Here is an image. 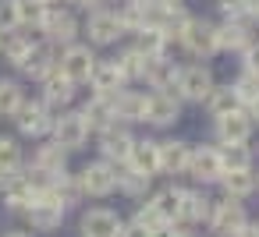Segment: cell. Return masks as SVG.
<instances>
[{"label":"cell","mask_w":259,"mask_h":237,"mask_svg":"<svg viewBox=\"0 0 259 237\" xmlns=\"http://www.w3.org/2000/svg\"><path fill=\"white\" fill-rule=\"evenodd\" d=\"M181 191L185 188H178V184H170V188H160L153 198H149V205L167 219V223H178V205H181Z\"/></svg>","instance_id":"33"},{"label":"cell","mask_w":259,"mask_h":237,"mask_svg":"<svg viewBox=\"0 0 259 237\" xmlns=\"http://www.w3.org/2000/svg\"><path fill=\"white\" fill-rule=\"evenodd\" d=\"M4 237H32V233H25V230H11V233H4Z\"/></svg>","instance_id":"50"},{"label":"cell","mask_w":259,"mask_h":237,"mask_svg":"<svg viewBox=\"0 0 259 237\" xmlns=\"http://www.w3.org/2000/svg\"><path fill=\"white\" fill-rule=\"evenodd\" d=\"M231 92L238 99V106H252L259 99V75H248V71H238V78L231 82Z\"/></svg>","instance_id":"36"},{"label":"cell","mask_w":259,"mask_h":237,"mask_svg":"<svg viewBox=\"0 0 259 237\" xmlns=\"http://www.w3.org/2000/svg\"><path fill=\"white\" fill-rule=\"evenodd\" d=\"M217 85V78H213V68L209 64H202V61H195V64H181V71H178V82H174V96L181 99V103H199L202 106V99L209 96V89Z\"/></svg>","instance_id":"2"},{"label":"cell","mask_w":259,"mask_h":237,"mask_svg":"<svg viewBox=\"0 0 259 237\" xmlns=\"http://www.w3.org/2000/svg\"><path fill=\"white\" fill-rule=\"evenodd\" d=\"M0 50H4V32H0Z\"/></svg>","instance_id":"53"},{"label":"cell","mask_w":259,"mask_h":237,"mask_svg":"<svg viewBox=\"0 0 259 237\" xmlns=\"http://www.w3.org/2000/svg\"><path fill=\"white\" fill-rule=\"evenodd\" d=\"M178 46L192 57V61H213L220 50H217V22L209 18H199V15H188L181 36H178Z\"/></svg>","instance_id":"1"},{"label":"cell","mask_w":259,"mask_h":237,"mask_svg":"<svg viewBox=\"0 0 259 237\" xmlns=\"http://www.w3.org/2000/svg\"><path fill=\"white\" fill-rule=\"evenodd\" d=\"M64 163H68V149H61L57 142H50V145H39V149H36V156H32V173L47 184V181H54L57 173H64Z\"/></svg>","instance_id":"20"},{"label":"cell","mask_w":259,"mask_h":237,"mask_svg":"<svg viewBox=\"0 0 259 237\" xmlns=\"http://www.w3.org/2000/svg\"><path fill=\"white\" fill-rule=\"evenodd\" d=\"M121 233V216L114 209H89L82 216V237H117Z\"/></svg>","instance_id":"23"},{"label":"cell","mask_w":259,"mask_h":237,"mask_svg":"<svg viewBox=\"0 0 259 237\" xmlns=\"http://www.w3.org/2000/svg\"><path fill=\"white\" fill-rule=\"evenodd\" d=\"M188 156H192V142H181V138L160 142V173H167V177L188 173Z\"/></svg>","instance_id":"19"},{"label":"cell","mask_w":259,"mask_h":237,"mask_svg":"<svg viewBox=\"0 0 259 237\" xmlns=\"http://www.w3.org/2000/svg\"><path fill=\"white\" fill-rule=\"evenodd\" d=\"M18 15H15V0H0V32H15Z\"/></svg>","instance_id":"42"},{"label":"cell","mask_w":259,"mask_h":237,"mask_svg":"<svg viewBox=\"0 0 259 237\" xmlns=\"http://www.w3.org/2000/svg\"><path fill=\"white\" fill-rule=\"evenodd\" d=\"M54 110L43 103V99H22V106L15 110V124H18V131L25 135V138H43V135H50V128H54Z\"/></svg>","instance_id":"7"},{"label":"cell","mask_w":259,"mask_h":237,"mask_svg":"<svg viewBox=\"0 0 259 237\" xmlns=\"http://www.w3.org/2000/svg\"><path fill=\"white\" fill-rule=\"evenodd\" d=\"M110 4H124V0H110Z\"/></svg>","instance_id":"54"},{"label":"cell","mask_w":259,"mask_h":237,"mask_svg":"<svg viewBox=\"0 0 259 237\" xmlns=\"http://www.w3.org/2000/svg\"><path fill=\"white\" fill-rule=\"evenodd\" d=\"M255 188H259V173H255Z\"/></svg>","instance_id":"55"},{"label":"cell","mask_w":259,"mask_h":237,"mask_svg":"<svg viewBox=\"0 0 259 237\" xmlns=\"http://www.w3.org/2000/svg\"><path fill=\"white\" fill-rule=\"evenodd\" d=\"M29 46H32V36L15 29V32H4V50H0V53H4V57L18 68V64H22V57L29 53Z\"/></svg>","instance_id":"38"},{"label":"cell","mask_w":259,"mask_h":237,"mask_svg":"<svg viewBox=\"0 0 259 237\" xmlns=\"http://www.w3.org/2000/svg\"><path fill=\"white\" fill-rule=\"evenodd\" d=\"M142 113H146V92H139V89L114 92V117L121 124H142Z\"/></svg>","instance_id":"25"},{"label":"cell","mask_w":259,"mask_h":237,"mask_svg":"<svg viewBox=\"0 0 259 237\" xmlns=\"http://www.w3.org/2000/svg\"><path fill=\"white\" fill-rule=\"evenodd\" d=\"M89 89H93V92H100V96H114V92L128 89V82H124V75L117 71V64H114V61H96L93 78H89Z\"/></svg>","instance_id":"27"},{"label":"cell","mask_w":259,"mask_h":237,"mask_svg":"<svg viewBox=\"0 0 259 237\" xmlns=\"http://www.w3.org/2000/svg\"><path fill=\"white\" fill-rule=\"evenodd\" d=\"M188 177H195L199 184H217V181L224 177L220 149H217V145H192V156H188Z\"/></svg>","instance_id":"14"},{"label":"cell","mask_w":259,"mask_h":237,"mask_svg":"<svg viewBox=\"0 0 259 237\" xmlns=\"http://www.w3.org/2000/svg\"><path fill=\"white\" fill-rule=\"evenodd\" d=\"M82 32H85L89 46H114L121 36H128L121 15L114 8H93L89 18H85V25H82Z\"/></svg>","instance_id":"3"},{"label":"cell","mask_w":259,"mask_h":237,"mask_svg":"<svg viewBox=\"0 0 259 237\" xmlns=\"http://www.w3.org/2000/svg\"><path fill=\"white\" fill-rule=\"evenodd\" d=\"M252 131H255V124H252V117H248V110H245V106H238V110H231V113H224V117H217V121H213V135H217V142H220V145L248 142V138H252Z\"/></svg>","instance_id":"13"},{"label":"cell","mask_w":259,"mask_h":237,"mask_svg":"<svg viewBox=\"0 0 259 237\" xmlns=\"http://www.w3.org/2000/svg\"><path fill=\"white\" fill-rule=\"evenodd\" d=\"M217 149H220V163H224V173H227V170H252V149H248V142L217 145Z\"/></svg>","instance_id":"34"},{"label":"cell","mask_w":259,"mask_h":237,"mask_svg":"<svg viewBox=\"0 0 259 237\" xmlns=\"http://www.w3.org/2000/svg\"><path fill=\"white\" fill-rule=\"evenodd\" d=\"M178 237H195L192 230H181V223H178Z\"/></svg>","instance_id":"51"},{"label":"cell","mask_w":259,"mask_h":237,"mask_svg":"<svg viewBox=\"0 0 259 237\" xmlns=\"http://www.w3.org/2000/svg\"><path fill=\"white\" fill-rule=\"evenodd\" d=\"M181 99L167 89H156V92H146V113H142V124L149 128H174L181 121Z\"/></svg>","instance_id":"6"},{"label":"cell","mask_w":259,"mask_h":237,"mask_svg":"<svg viewBox=\"0 0 259 237\" xmlns=\"http://www.w3.org/2000/svg\"><path fill=\"white\" fill-rule=\"evenodd\" d=\"M114 64H117V71L124 75V82H128V85L142 82V75H146V57H142L135 46H124V50L114 57Z\"/></svg>","instance_id":"29"},{"label":"cell","mask_w":259,"mask_h":237,"mask_svg":"<svg viewBox=\"0 0 259 237\" xmlns=\"http://www.w3.org/2000/svg\"><path fill=\"white\" fill-rule=\"evenodd\" d=\"M209 198L195 188H185L181 191V205H178V223L181 226H195V223H206L209 219Z\"/></svg>","instance_id":"24"},{"label":"cell","mask_w":259,"mask_h":237,"mask_svg":"<svg viewBox=\"0 0 259 237\" xmlns=\"http://www.w3.org/2000/svg\"><path fill=\"white\" fill-rule=\"evenodd\" d=\"M96 61H100V57H96V50H93L89 43H71V46H64L61 57H57V71H61L71 85H89Z\"/></svg>","instance_id":"4"},{"label":"cell","mask_w":259,"mask_h":237,"mask_svg":"<svg viewBox=\"0 0 259 237\" xmlns=\"http://www.w3.org/2000/svg\"><path fill=\"white\" fill-rule=\"evenodd\" d=\"M135 223H139L142 230H156V226H160V223H167V219H163V216H160V212H156V209L146 202V205H139V212H135Z\"/></svg>","instance_id":"40"},{"label":"cell","mask_w":259,"mask_h":237,"mask_svg":"<svg viewBox=\"0 0 259 237\" xmlns=\"http://www.w3.org/2000/svg\"><path fill=\"white\" fill-rule=\"evenodd\" d=\"M234 237H259V223H245V226H241Z\"/></svg>","instance_id":"47"},{"label":"cell","mask_w":259,"mask_h":237,"mask_svg":"<svg viewBox=\"0 0 259 237\" xmlns=\"http://www.w3.org/2000/svg\"><path fill=\"white\" fill-rule=\"evenodd\" d=\"M255 39V29L245 18H224L217 22V50L220 53H241Z\"/></svg>","instance_id":"15"},{"label":"cell","mask_w":259,"mask_h":237,"mask_svg":"<svg viewBox=\"0 0 259 237\" xmlns=\"http://www.w3.org/2000/svg\"><path fill=\"white\" fill-rule=\"evenodd\" d=\"M149 4H156V8H178L181 0H149Z\"/></svg>","instance_id":"49"},{"label":"cell","mask_w":259,"mask_h":237,"mask_svg":"<svg viewBox=\"0 0 259 237\" xmlns=\"http://www.w3.org/2000/svg\"><path fill=\"white\" fill-rule=\"evenodd\" d=\"M241 57V71H248V75H259V36L238 53Z\"/></svg>","instance_id":"41"},{"label":"cell","mask_w":259,"mask_h":237,"mask_svg":"<svg viewBox=\"0 0 259 237\" xmlns=\"http://www.w3.org/2000/svg\"><path fill=\"white\" fill-rule=\"evenodd\" d=\"M135 50L142 57H163V53H170V39L160 29H142V32H135Z\"/></svg>","instance_id":"31"},{"label":"cell","mask_w":259,"mask_h":237,"mask_svg":"<svg viewBox=\"0 0 259 237\" xmlns=\"http://www.w3.org/2000/svg\"><path fill=\"white\" fill-rule=\"evenodd\" d=\"M22 85L11 78H0V117H15V110L22 106Z\"/></svg>","instance_id":"39"},{"label":"cell","mask_w":259,"mask_h":237,"mask_svg":"<svg viewBox=\"0 0 259 237\" xmlns=\"http://www.w3.org/2000/svg\"><path fill=\"white\" fill-rule=\"evenodd\" d=\"M57 46H50L47 39L43 43H32L29 46V53L22 57V64H18V71L22 75H29V78H36V82H43L47 75H54L57 71Z\"/></svg>","instance_id":"16"},{"label":"cell","mask_w":259,"mask_h":237,"mask_svg":"<svg viewBox=\"0 0 259 237\" xmlns=\"http://www.w3.org/2000/svg\"><path fill=\"white\" fill-rule=\"evenodd\" d=\"M202 106H206V113H209L213 121L224 117V113H231V110H238V99H234V92H231V82H227V85H213L209 96L202 99Z\"/></svg>","instance_id":"30"},{"label":"cell","mask_w":259,"mask_h":237,"mask_svg":"<svg viewBox=\"0 0 259 237\" xmlns=\"http://www.w3.org/2000/svg\"><path fill=\"white\" fill-rule=\"evenodd\" d=\"M75 92H78V85H71L61 71H54V75L43 78V103H47L54 113L68 110V106L75 103Z\"/></svg>","instance_id":"21"},{"label":"cell","mask_w":259,"mask_h":237,"mask_svg":"<svg viewBox=\"0 0 259 237\" xmlns=\"http://www.w3.org/2000/svg\"><path fill=\"white\" fill-rule=\"evenodd\" d=\"M78 191L89 195V198H107L114 188H117V166L107 163V159H96V163H85L82 173L75 177Z\"/></svg>","instance_id":"8"},{"label":"cell","mask_w":259,"mask_h":237,"mask_svg":"<svg viewBox=\"0 0 259 237\" xmlns=\"http://www.w3.org/2000/svg\"><path fill=\"white\" fill-rule=\"evenodd\" d=\"M220 188H224V198H248L252 191H255V173L252 170H227L220 181H217Z\"/></svg>","instance_id":"28"},{"label":"cell","mask_w":259,"mask_h":237,"mask_svg":"<svg viewBox=\"0 0 259 237\" xmlns=\"http://www.w3.org/2000/svg\"><path fill=\"white\" fill-rule=\"evenodd\" d=\"M39 4H47V8H54V4H61V0H39Z\"/></svg>","instance_id":"52"},{"label":"cell","mask_w":259,"mask_h":237,"mask_svg":"<svg viewBox=\"0 0 259 237\" xmlns=\"http://www.w3.org/2000/svg\"><path fill=\"white\" fill-rule=\"evenodd\" d=\"M68 4L78 11H93V8H103V0H68Z\"/></svg>","instance_id":"46"},{"label":"cell","mask_w":259,"mask_h":237,"mask_svg":"<svg viewBox=\"0 0 259 237\" xmlns=\"http://www.w3.org/2000/svg\"><path fill=\"white\" fill-rule=\"evenodd\" d=\"M178 71H181V64L170 57V53H163V57H146V75H142V85H149V92H156V89H174V82H178Z\"/></svg>","instance_id":"18"},{"label":"cell","mask_w":259,"mask_h":237,"mask_svg":"<svg viewBox=\"0 0 259 237\" xmlns=\"http://www.w3.org/2000/svg\"><path fill=\"white\" fill-rule=\"evenodd\" d=\"M100 135V159H107V163H114V166H124L128 163V156H132V145H135V135L128 131V124H121V121H114L110 128H103V131H96Z\"/></svg>","instance_id":"9"},{"label":"cell","mask_w":259,"mask_h":237,"mask_svg":"<svg viewBox=\"0 0 259 237\" xmlns=\"http://www.w3.org/2000/svg\"><path fill=\"white\" fill-rule=\"evenodd\" d=\"M25 216H29V223H32L36 230H57L61 219H64V205H61V198L43 184L39 195L32 198V205L25 209Z\"/></svg>","instance_id":"12"},{"label":"cell","mask_w":259,"mask_h":237,"mask_svg":"<svg viewBox=\"0 0 259 237\" xmlns=\"http://www.w3.org/2000/svg\"><path fill=\"white\" fill-rule=\"evenodd\" d=\"M206 223H209V230L217 237H234L248 223V212H245V205L238 198H220V202L209 205V219Z\"/></svg>","instance_id":"11"},{"label":"cell","mask_w":259,"mask_h":237,"mask_svg":"<svg viewBox=\"0 0 259 237\" xmlns=\"http://www.w3.org/2000/svg\"><path fill=\"white\" fill-rule=\"evenodd\" d=\"M0 184H4V195H8V205L11 209H29L32 205V198L39 195V188H43V181L29 170V173H11V177H4V181H0Z\"/></svg>","instance_id":"17"},{"label":"cell","mask_w":259,"mask_h":237,"mask_svg":"<svg viewBox=\"0 0 259 237\" xmlns=\"http://www.w3.org/2000/svg\"><path fill=\"white\" fill-rule=\"evenodd\" d=\"M149 184H153V177H146V173H139L132 166H121L117 170V191L128 195V198H146Z\"/></svg>","instance_id":"32"},{"label":"cell","mask_w":259,"mask_h":237,"mask_svg":"<svg viewBox=\"0 0 259 237\" xmlns=\"http://www.w3.org/2000/svg\"><path fill=\"white\" fill-rule=\"evenodd\" d=\"M245 110H248V117H252V124H255V128H259V99H255V103H252V106H245Z\"/></svg>","instance_id":"48"},{"label":"cell","mask_w":259,"mask_h":237,"mask_svg":"<svg viewBox=\"0 0 259 237\" xmlns=\"http://www.w3.org/2000/svg\"><path fill=\"white\" fill-rule=\"evenodd\" d=\"M39 32H43V39H47L50 46H61V50H64V46L78 43L82 25H78L75 11H68V8H50L47 18H43V25H39Z\"/></svg>","instance_id":"5"},{"label":"cell","mask_w":259,"mask_h":237,"mask_svg":"<svg viewBox=\"0 0 259 237\" xmlns=\"http://www.w3.org/2000/svg\"><path fill=\"white\" fill-rule=\"evenodd\" d=\"M149 237H178V223H160L156 230H149Z\"/></svg>","instance_id":"45"},{"label":"cell","mask_w":259,"mask_h":237,"mask_svg":"<svg viewBox=\"0 0 259 237\" xmlns=\"http://www.w3.org/2000/svg\"><path fill=\"white\" fill-rule=\"evenodd\" d=\"M47 4L39 0H15V15H18V29H39L47 18Z\"/></svg>","instance_id":"35"},{"label":"cell","mask_w":259,"mask_h":237,"mask_svg":"<svg viewBox=\"0 0 259 237\" xmlns=\"http://www.w3.org/2000/svg\"><path fill=\"white\" fill-rule=\"evenodd\" d=\"M78 113L85 117L89 131H103V128H110V124L117 121V117H114V96H100V92H93Z\"/></svg>","instance_id":"26"},{"label":"cell","mask_w":259,"mask_h":237,"mask_svg":"<svg viewBox=\"0 0 259 237\" xmlns=\"http://www.w3.org/2000/svg\"><path fill=\"white\" fill-rule=\"evenodd\" d=\"M217 8H220L224 18H238L241 8H245V0H217Z\"/></svg>","instance_id":"43"},{"label":"cell","mask_w":259,"mask_h":237,"mask_svg":"<svg viewBox=\"0 0 259 237\" xmlns=\"http://www.w3.org/2000/svg\"><path fill=\"white\" fill-rule=\"evenodd\" d=\"M117 237H149V230H142V226L132 219V223H121V233H117Z\"/></svg>","instance_id":"44"},{"label":"cell","mask_w":259,"mask_h":237,"mask_svg":"<svg viewBox=\"0 0 259 237\" xmlns=\"http://www.w3.org/2000/svg\"><path fill=\"white\" fill-rule=\"evenodd\" d=\"M124 166H132V170H139L146 177H156L160 173V142L156 138H135L132 156H128Z\"/></svg>","instance_id":"22"},{"label":"cell","mask_w":259,"mask_h":237,"mask_svg":"<svg viewBox=\"0 0 259 237\" xmlns=\"http://www.w3.org/2000/svg\"><path fill=\"white\" fill-rule=\"evenodd\" d=\"M18 170H22V145L15 138L0 135V181L11 177V173H18Z\"/></svg>","instance_id":"37"},{"label":"cell","mask_w":259,"mask_h":237,"mask_svg":"<svg viewBox=\"0 0 259 237\" xmlns=\"http://www.w3.org/2000/svg\"><path fill=\"white\" fill-rule=\"evenodd\" d=\"M50 135H54V142H57L61 149L75 152V149H82V145L89 142V124H85V117H82L78 110H61V113L54 117Z\"/></svg>","instance_id":"10"}]
</instances>
